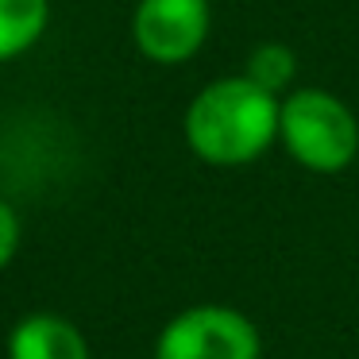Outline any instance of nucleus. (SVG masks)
<instances>
[{"mask_svg":"<svg viewBox=\"0 0 359 359\" xmlns=\"http://www.w3.org/2000/svg\"><path fill=\"white\" fill-rule=\"evenodd\" d=\"M278 143L313 174H340L359 155V120L332 89L302 86L282 97Z\"/></svg>","mask_w":359,"mask_h":359,"instance_id":"2","label":"nucleus"},{"mask_svg":"<svg viewBox=\"0 0 359 359\" xmlns=\"http://www.w3.org/2000/svg\"><path fill=\"white\" fill-rule=\"evenodd\" d=\"M20 212L12 209L8 201H0V271L16 259V251H20Z\"/></svg>","mask_w":359,"mask_h":359,"instance_id":"8","label":"nucleus"},{"mask_svg":"<svg viewBox=\"0 0 359 359\" xmlns=\"http://www.w3.org/2000/svg\"><path fill=\"white\" fill-rule=\"evenodd\" d=\"M50 24V0H0V62L32 50Z\"/></svg>","mask_w":359,"mask_h":359,"instance_id":"6","label":"nucleus"},{"mask_svg":"<svg viewBox=\"0 0 359 359\" xmlns=\"http://www.w3.org/2000/svg\"><path fill=\"white\" fill-rule=\"evenodd\" d=\"M212 27L209 0H140L132 12V39L147 62L182 66L205 47Z\"/></svg>","mask_w":359,"mask_h":359,"instance_id":"4","label":"nucleus"},{"mask_svg":"<svg viewBox=\"0 0 359 359\" xmlns=\"http://www.w3.org/2000/svg\"><path fill=\"white\" fill-rule=\"evenodd\" d=\"M282 97L259 89L248 74L217 78L189 101L182 132L201 163L209 166H248L278 143Z\"/></svg>","mask_w":359,"mask_h":359,"instance_id":"1","label":"nucleus"},{"mask_svg":"<svg viewBox=\"0 0 359 359\" xmlns=\"http://www.w3.org/2000/svg\"><path fill=\"white\" fill-rule=\"evenodd\" d=\"M259 328L228 305H194L163 325L155 359H259Z\"/></svg>","mask_w":359,"mask_h":359,"instance_id":"3","label":"nucleus"},{"mask_svg":"<svg viewBox=\"0 0 359 359\" xmlns=\"http://www.w3.org/2000/svg\"><path fill=\"white\" fill-rule=\"evenodd\" d=\"M240 74H248V78L255 81L259 89H266V93L286 97L290 89H294V78H297V55L286 43H259L248 55V62H243Z\"/></svg>","mask_w":359,"mask_h":359,"instance_id":"7","label":"nucleus"},{"mask_svg":"<svg viewBox=\"0 0 359 359\" xmlns=\"http://www.w3.org/2000/svg\"><path fill=\"white\" fill-rule=\"evenodd\" d=\"M8 359H89V344L74 320L32 313L8 332Z\"/></svg>","mask_w":359,"mask_h":359,"instance_id":"5","label":"nucleus"}]
</instances>
